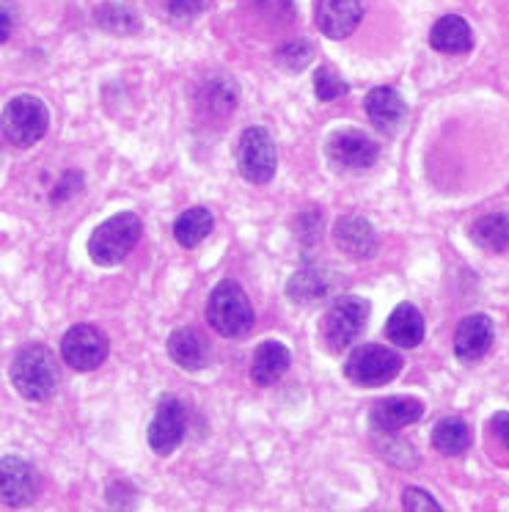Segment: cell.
Masks as SVG:
<instances>
[{
	"label": "cell",
	"mask_w": 509,
	"mask_h": 512,
	"mask_svg": "<svg viewBox=\"0 0 509 512\" xmlns=\"http://www.w3.org/2000/svg\"><path fill=\"white\" fill-rule=\"evenodd\" d=\"M237 166L240 174L254 185H267L276 177V144L273 135L267 133L265 127H248L240 135V146H237Z\"/></svg>",
	"instance_id": "obj_7"
},
{
	"label": "cell",
	"mask_w": 509,
	"mask_h": 512,
	"mask_svg": "<svg viewBox=\"0 0 509 512\" xmlns=\"http://www.w3.org/2000/svg\"><path fill=\"white\" fill-rule=\"evenodd\" d=\"M402 507L408 512H441V504L432 499L427 490L421 488H405V493H402Z\"/></svg>",
	"instance_id": "obj_29"
},
{
	"label": "cell",
	"mask_w": 509,
	"mask_h": 512,
	"mask_svg": "<svg viewBox=\"0 0 509 512\" xmlns=\"http://www.w3.org/2000/svg\"><path fill=\"white\" fill-rule=\"evenodd\" d=\"M405 113L408 108H405L402 94L391 86H377L366 94V116L386 133H394L399 124L405 122Z\"/></svg>",
	"instance_id": "obj_17"
},
{
	"label": "cell",
	"mask_w": 509,
	"mask_h": 512,
	"mask_svg": "<svg viewBox=\"0 0 509 512\" xmlns=\"http://www.w3.org/2000/svg\"><path fill=\"white\" fill-rule=\"evenodd\" d=\"M185 430H188V408L179 397L168 394L160 400L155 419L149 424V446L157 455H171L182 444Z\"/></svg>",
	"instance_id": "obj_8"
},
{
	"label": "cell",
	"mask_w": 509,
	"mask_h": 512,
	"mask_svg": "<svg viewBox=\"0 0 509 512\" xmlns=\"http://www.w3.org/2000/svg\"><path fill=\"white\" fill-rule=\"evenodd\" d=\"M210 0H168V12L179 17V20H188V17H196L207 9Z\"/></svg>",
	"instance_id": "obj_30"
},
{
	"label": "cell",
	"mask_w": 509,
	"mask_h": 512,
	"mask_svg": "<svg viewBox=\"0 0 509 512\" xmlns=\"http://www.w3.org/2000/svg\"><path fill=\"white\" fill-rule=\"evenodd\" d=\"M311 56H314V47L306 42V39H292L289 45H284L276 53V61L287 72H300L311 64Z\"/></svg>",
	"instance_id": "obj_27"
},
{
	"label": "cell",
	"mask_w": 509,
	"mask_h": 512,
	"mask_svg": "<svg viewBox=\"0 0 509 512\" xmlns=\"http://www.w3.org/2000/svg\"><path fill=\"white\" fill-rule=\"evenodd\" d=\"M289 364H292L289 347L281 345L278 339H270L256 347L254 361H251V378L256 386H273L276 380L287 375Z\"/></svg>",
	"instance_id": "obj_18"
},
{
	"label": "cell",
	"mask_w": 509,
	"mask_h": 512,
	"mask_svg": "<svg viewBox=\"0 0 509 512\" xmlns=\"http://www.w3.org/2000/svg\"><path fill=\"white\" fill-rule=\"evenodd\" d=\"M471 441H474L471 427L457 416H446L432 427V446L443 455H463L465 449L471 446Z\"/></svg>",
	"instance_id": "obj_24"
},
{
	"label": "cell",
	"mask_w": 509,
	"mask_h": 512,
	"mask_svg": "<svg viewBox=\"0 0 509 512\" xmlns=\"http://www.w3.org/2000/svg\"><path fill=\"white\" fill-rule=\"evenodd\" d=\"M256 3L273 20H292L295 17V3L292 0H256Z\"/></svg>",
	"instance_id": "obj_31"
},
{
	"label": "cell",
	"mask_w": 509,
	"mask_h": 512,
	"mask_svg": "<svg viewBox=\"0 0 509 512\" xmlns=\"http://www.w3.org/2000/svg\"><path fill=\"white\" fill-rule=\"evenodd\" d=\"M424 416V402L416 397H386L372 405L369 411V424L375 433L394 435L402 427L419 422Z\"/></svg>",
	"instance_id": "obj_12"
},
{
	"label": "cell",
	"mask_w": 509,
	"mask_h": 512,
	"mask_svg": "<svg viewBox=\"0 0 509 512\" xmlns=\"http://www.w3.org/2000/svg\"><path fill=\"white\" fill-rule=\"evenodd\" d=\"M141 218L135 212H122L113 215L105 223H100L89 240V256L102 265V268H116L130 256V251L141 237Z\"/></svg>",
	"instance_id": "obj_2"
},
{
	"label": "cell",
	"mask_w": 509,
	"mask_h": 512,
	"mask_svg": "<svg viewBox=\"0 0 509 512\" xmlns=\"http://www.w3.org/2000/svg\"><path fill=\"white\" fill-rule=\"evenodd\" d=\"M471 240L482 251H490V254H504V251H509L507 212H493V215H482L479 221H474V226H471Z\"/></svg>",
	"instance_id": "obj_22"
},
{
	"label": "cell",
	"mask_w": 509,
	"mask_h": 512,
	"mask_svg": "<svg viewBox=\"0 0 509 512\" xmlns=\"http://www.w3.org/2000/svg\"><path fill=\"white\" fill-rule=\"evenodd\" d=\"M490 427H493V433H496L498 441L509 449V413L507 411L496 413V416H493V422H490Z\"/></svg>",
	"instance_id": "obj_32"
},
{
	"label": "cell",
	"mask_w": 509,
	"mask_h": 512,
	"mask_svg": "<svg viewBox=\"0 0 509 512\" xmlns=\"http://www.w3.org/2000/svg\"><path fill=\"white\" fill-rule=\"evenodd\" d=\"M496 328L487 314H468L460 320L454 331V353L463 364H476L487 356V350L493 347Z\"/></svg>",
	"instance_id": "obj_11"
},
{
	"label": "cell",
	"mask_w": 509,
	"mask_h": 512,
	"mask_svg": "<svg viewBox=\"0 0 509 512\" xmlns=\"http://www.w3.org/2000/svg\"><path fill=\"white\" fill-rule=\"evenodd\" d=\"M430 45L435 47L438 53H446V56L468 53V50L474 47V28L465 23L463 17L446 14V17H441L438 23L432 25Z\"/></svg>",
	"instance_id": "obj_19"
},
{
	"label": "cell",
	"mask_w": 509,
	"mask_h": 512,
	"mask_svg": "<svg viewBox=\"0 0 509 512\" xmlns=\"http://www.w3.org/2000/svg\"><path fill=\"white\" fill-rule=\"evenodd\" d=\"M207 320L221 336H245L254 328V306L237 281H221L207 303Z\"/></svg>",
	"instance_id": "obj_3"
},
{
	"label": "cell",
	"mask_w": 509,
	"mask_h": 512,
	"mask_svg": "<svg viewBox=\"0 0 509 512\" xmlns=\"http://www.w3.org/2000/svg\"><path fill=\"white\" fill-rule=\"evenodd\" d=\"M94 23L105 34L116 36H130L141 31V17L130 6H122V3H102L100 9L94 12Z\"/></svg>",
	"instance_id": "obj_25"
},
{
	"label": "cell",
	"mask_w": 509,
	"mask_h": 512,
	"mask_svg": "<svg viewBox=\"0 0 509 512\" xmlns=\"http://www.w3.org/2000/svg\"><path fill=\"white\" fill-rule=\"evenodd\" d=\"M12 34V6H6V0H3V17H0V39L6 42Z\"/></svg>",
	"instance_id": "obj_33"
},
{
	"label": "cell",
	"mask_w": 509,
	"mask_h": 512,
	"mask_svg": "<svg viewBox=\"0 0 509 512\" xmlns=\"http://www.w3.org/2000/svg\"><path fill=\"white\" fill-rule=\"evenodd\" d=\"M36 493V474L20 457H3L0 460V496L3 504L9 507H23L34 499Z\"/></svg>",
	"instance_id": "obj_15"
},
{
	"label": "cell",
	"mask_w": 509,
	"mask_h": 512,
	"mask_svg": "<svg viewBox=\"0 0 509 512\" xmlns=\"http://www.w3.org/2000/svg\"><path fill=\"white\" fill-rule=\"evenodd\" d=\"M366 320H369V301L358 295H344L333 303V309L325 317L322 336L331 353H344L353 345L358 336L364 334Z\"/></svg>",
	"instance_id": "obj_6"
},
{
	"label": "cell",
	"mask_w": 509,
	"mask_h": 512,
	"mask_svg": "<svg viewBox=\"0 0 509 512\" xmlns=\"http://www.w3.org/2000/svg\"><path fill=\"white\" fill-rule=\"evenodd\" d=\"M328 157L344 171H364V168L375 166V160L380 157V146L366 133L342 130V133L331 135Z\"/></svg>",
	"instance_id": "obj_10"
},
{
	"label": "cell",
	"mask_w": 509,
	"mask_h": 512,
	"mask_svg": "<svg viewBox=\"0 0 509 512\" xmlns=\"http://www.w3.org/2000/svg\"><path fill=\"white\" fill-rule=\"evenodd\" d=\"M333 240L339 245V251L353 259H372L377 251V232L372 223L361 215H344L336 221Z\"/></svg>",
	"instance_id": "obj_14"
},
{
	"label": "cell",
	"mask_w": 509,
	"mask_h": 512,
	"mask_svg": "<svg viewBox=\"0 0 509 512\" xmlns=\"http://www.w3.org/2000/svg\"><path fill=\"white\" fill-rule=\"evenodd\" d=\"M402 367H405V361L394 347L361 345L350 353L347 364H344V372L355 386L375 389V386L391 383L402 372Z\"/></svg>",
	"instance_id": "obj_4"
},
{
	"label": "cell",
	"mask_w": 509,
	"mask_h": 512,
	"mask_svg": "<svg viewBox=\"0 0 509 512\" xmlns=\"http://www.w3.org/2000/svg\"><path fill=\"white\" fill-rule=\"evenodd\" d=\"M61 356L78 372H91L108 358V339L94 325H75L61 339Z\"/></svg>",
	"instance_id": "obj_9"
},
{
	"label": "cell",
	"mask_w": 509,
	"mask_h": 512,
	"mask_svg": "<svg viewBox=\"0 0 509 512\" xmlns=\"http://www.w3.org/2000/svg\"><path fill=\"white\" fill-rule=\"evenodd\" d=\"M12 383L20 397L31 402H42L53 397L61 383V369L56 356L42 345L23 347L12 361Z\"/></svg>",
	"instance_id": "obj_1"
},
{
	"label": "cell",
	"mask_w": 509,
	"mask_h": 512,
	"mask_svg": "<svg viewBox=\"0 0 509 512\" xmlns=\"http://www.w3.org/2000/svg\"><path fill=\"white\" fill-rule=\"evenodd\" d=\"M347 83H344L331 67H317L314 69V94L322 102H336L347 97Z\"/></svg>",
	"instance_id": "obj_26"
},
{
	"label": "cell",
	"mask_w": 509,
	"mask_h": 512,
	"mask_svg": "<svg viewBox=\"0 0 509 512\" xmlns=\"http://www.w3.org/2000/svg\"><path fill=\"white\" fill-rule=\"evenodd\" d=\"M212 226H215V218L207 207H190L174 221V240L182 248H196L212 232Z\"/></svg>",
	"instance_id": "obj_23"
},
{
	"label": "cell",
	"mask_w": 509,
	"mask_h": 512,
	"mask_svg": "<svg viewBox=\"0 0 509 512\" xmlns=\"http://www.w3.org/2000/svg\"><path fill=\"white\" fill-rule=\"evenodd\" d=\"M168 356L177 367L188 369V372H199L210 364L212 350L210 342L196 331V328H177L168 336Z\"/></svg>",
	"instance_id": "obj_16"
},
{
	"label": "cell",
	"mask_w": 509,
	"mask_h": 512,
	"mask_svg": "<svg viewBox=\"0 0 509 512\" xmlns=\"http://www.w3.org/2000/svg\"><path fill=\"white\" fill-rule=\"evenodd\" d=\"M364 20V0H317V28L328 39H347Z\"/></svg>",
	"instance_id": "obj_13"
},
{
	"label": "cell",
	"mask_w": 509,
	"mask_h": 512,
	"mask_svg": "<svg viewBox=\"0 0 509 512\" xmlns=\"http://www.w3.org/2000/svg\"><path fill=\"white\" fill-rule=\"evenodd\" d=\"M386 336L394 342L397 347H416L424 339V317L421 312L413 306V303H402L394 309V314L388 317L386 325Z\"/></svg>",
	"instance_id": "obj_21"
},
{
	"label": "cell",
	"mask_w": 509,
	"mask_h": 512,
	"mask_svg": "<svg viewBox=\"0 0 509 512\" xmlns=\"http://www.w3.org/2000/svg\"><path fill=\"white\" fill-rule=\"evenodd\" d=\"M333 292V279L322 268H303L298 270L287 284L289 301L300 306H317Z\"/></svg>",
	"instance_id": "obj_20"
},
{
	"label": "cell",
	"mask_w": 509,
	"mask_h": 512,
	"mask_svg": "<svg viewBox=\"0 0 509 512\" xmlns=\"http://www.w3.org/2000/svg\"><path fill=\"white\" fill-rule=\"evenodd\" d=\"M234 100H237V91H234L232 80H212L207 91H204V105L207 108H215L218 113L232 111Z\"/></svg>",
	"instance_id": "obj_28"
},
{
	"label": "cell",
	"mask_w": 509,
	"mask_h": 512,
	"mask_svg": "<svg viewBox=\"0 0 509 512\" xmlns=\"http://www.w3.org/2000/svg\"><path fill=\"white\" fill-rule=\"evenodd\" d=\"M50 111L39 97H14L3 108V138L12 146H34L45 138Z\"/></svg>",
	"instance_id": "obj_5"
}]
</instances>
